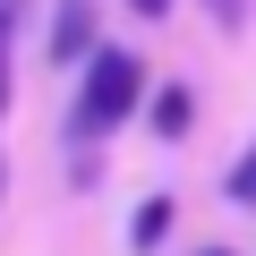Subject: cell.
<instances>
[{
  "label": "cell",
  "mask_w": 256,
  "mask_h": 256,
  "mask_svg": "<svg viewBox=\"0 0 256 256\" xmlns=\"http://www.w3.org/2000/svg\"><path fill=\"white\" fill-rule=\"evenodd\" d=\"M146 60L137 52H120V43H102L94 60H86V77H77V102H68V137L77 146H94V137H111L120 120H137L146 111Z\"/></svg>",
  "instance_id": "6da1fadb"
},
{
  "label": "cell",
  "mask_w": 256,
  "mask_h": 256,
  "mask_svg": "<svg viewBox=\"0 0 256 256\" xmlns=\"http://www.w3.org/2000/svg\"><path fill=\"white\" fill-rule=\"evenodd\" d=\"M102 43H94V0H60V9H52V60H94Z\"/></svg>",
  "instance_id": "7a4b0ae2"
},
{
  "label": "cell",
  "mask_w": 256,
  "mask_h": 256,
  "mask_svg": "<svg viewBox=\"0 0 256 256\" xmlns=\"http://www.w3.org/2000/svg\"><path fill=\"white\" fill-rule=\"evenodd\" d=\"M146 120H154V137H162V146H171V137H188V128H196L188 86H154V94H146Z\"/></svg>",
  "instance_id": "3957f363"
},
{
  "label": "cell",
  "mask_w": 256,
  "mask_h": 256,
  "mask_svg": "<svg viewBox=\"0 0 256 256\" xmlns=\"http://www.w3.org/2000/svg\"><path fill=\"white\" fill-rule=\"evenodd\" d=\"M171 222H180V205H171V196H146L137 222H128V248H146V256H154V248L171 239Z\"/></svg>",
  "instance_id": "277c9868"
},
{
  "label": "cell",
  "mask_w": 256,
  "mask_h": 256,
  "mask_svg": "<svg viewBox=\"0 0 256 256\" xmlns=\"http://www.w3.org/2000/svg\"><path fill=\"white\" fill-rule=\"evenodd\" d=\"M222 196H230V205H248V214H256V146H248V154H239V162H230V171H222Z\"/></svg>",
  "instance_id": "5b68a950"
},
{
  "label": "cell",
  "mask_w": 256,
  "mask_h": 256,
  "mask_svg": "<svg viewBox=\"0 0 256 256\" xmlns=\"http://www.w3.org/2000/svg\"><path fill=\"white\" fill-rule=\"evenodd\" d=\"M205 18H214L222 34H239V18H248V0H205Z\"/></svg>",
  "instance_id": "8992f818"
},
{
  "label": "cell",
  "mask_w": 256,
  "mask_h": 256,
  "mask_svg": "<svg viewBox=\"0 0 256 256\" xmlns=\"http://www.w3.org/2000/svg\"><path fill=\"white\" fill-rule=\"evenodd\" d=\"M0 111H9V9H0Z\"/></svg>",
  "instance_id": "52a82bcc"
},
{
  "label": "cell",
  "mask_w": 256,
  "mask_h": 256,
  "mask_svg": "<svg viewBox=\"0 0 256 256\" xmlns=\"http://www.w3.org/2000/svg\"><path fill=\"white\" fill-rule=\"evenodd\" d=\"M128 9H137V18H171V0H128Z\"/></svg>",
  "instance_id": "ba28073f"
},
{
  "label": "cell",
  "mask_w": 256,
  "mask_h": 256,
  "mask_svg": "<svg viewBox=\"0 0 256 256\" xmlns=\"http://www.w3.org/2000/svg\"><path fill=\"white\" fill-rule=\"evenodd\" d=\"M196 256H230V248H196Z\"/></svg>",
  "instance_id": "9c48e42d"
}]
</instances>
